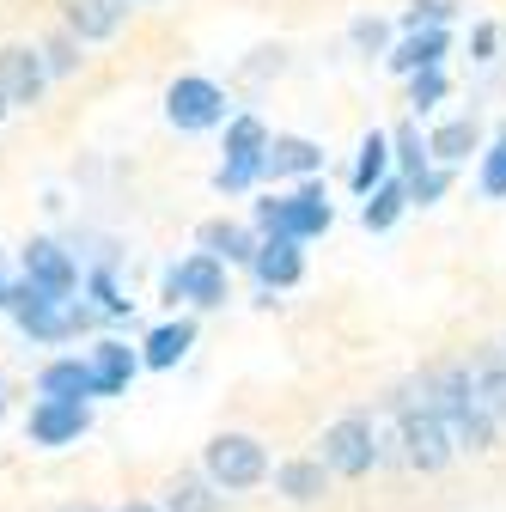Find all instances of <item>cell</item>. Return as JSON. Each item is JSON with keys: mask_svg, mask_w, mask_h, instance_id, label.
I'll use <instances>...</instances> for the list:
<instances>
[{"mask_svg": "<svg viewBox=\"0 0 506 512\" xmlns=\"http://www.w3.org/2000/svg\"><path fill=\"white\" fill-rule=\"evenodd\" d=\"M433 415H439V427L452 433L458 452H494V415L482 409L464 360H452V366L433 372Z\"/></svg>", "mask_w": 506, "mask_h": 512, "instance_id": "cell-1", "label": "cell"}, {"mask_svg": "<svg viewBox=\"0 0 506 512\" xmlns=\"http://www.w3.org/2000/svg\"><path fill=\"white\" fill-rule=\"evenodd\" d=\"M330 220H336V208H330V196H324L318 183L293 189V196H275V202H257V226L269 238H293V244L330 232Z\"/></svg>", "mask_w": 506, "mask_h": 512, "instance_id": "cell-2", "label": "cell"}, {"mask_svg": "<svg viewBox=\"0 0 506 512\" xmlns=\"http://www.w3.org/2000/svg\"><path fill=\"white\" fill-rule=\"evenodd\" d=\"M202 464H208V482L226 488V494L257 488V482L269 476V452H263V445L250 439V433H220V439H208Z\"/></svg>", "mask_w": 506, "mask_h": 512, "instance_id": "cell-3", "label": "cell"}, {"mask_svg": "<svg viewBox=\"0 0 506 512\" xmlns=\"http://www.w3.org/2000/svg\"><path fill=\"white\" fill-rule=\"evenodd\" d=\"M324 464L336 470V476H366L372 464H378V427L366 421V415H342V421H330L324 427Z\"/></svg>", "mask_w": 506, "mask_h": 512, "instance_id": "cell-4", "label": "cell"}, {"mask_svg": "<svg viewBox=\"0 0 506 512\" xmlns=\"http://www.w3.org/2000/svg\"><path fill=\"white\" fill-rule=\"evenodd\" d=\"M165 116L183 128V135H202V128H214V122L226 116V92H220L214 80H202V74H183V80H171V92H165Z\"/></svg>", "mask_w": 506, "mask_h": 512, "instance_id": "cell-5", "label": "cell"}, {"mask_svg": "<svg viewBox=\"0 0 506 512\" xmlns=\"http://www.w3.org/2000/svg\"><path fill=\"white\" fill-rule=\"evenodd\" d=\"M397 427H403V464L409 470H446L452 464V452H458V445H452V433L446 427H439V415H397Z\"/></svg>", "mask_w": 506, "mask_h": 512, "instance_id": "cell-6", "label": "cell"}, {"mask_svg": "<svg viewBox=\"0 0 506 512\" xmlns=\"http://www.w3.org/2000/svg\"><path fill=\"white\" fill-rule=\"evenodd\" d=\"M37 92H43L37 49H25V43L0 49V98H7V104H37Z\"/></svg>", "mask_w": 506, "mask_h": 512, "instance_id": "cell-7", "label": "cell"}, {"mask_svg": "<svg viewBox=\"0 0 506 512\" xmlns=\"http://www.w3.org/2000/svg\"><path fill=\"white\" fill-rule=\"evenodd\" d=\"M25 281L37 287V293H49V299H68L74 293V263L61 256L49 238H37L31 250H25Z\"/></svg>", "mask_w": 506, "mask_h": 512, "instance_id": "cell-8", "label": "cell"}, {"mask_svg": "<svg viewBox=\"0 0 506 512\" xmlns=\"http://www.w3.org/2000/svg\"><path fill=\"white\" fill-rule=\"evenodd\" d=\"M171 293H177V299H196V305H220L226 275H220L214 256H189V263L171 269Z\"/></svg>", "mask_w": 506, "mask_h": 512, "instance_id": "cell-9", "label": "cell"}, {"mask_svg": "<svg viewBox=\"0 0 506 512\" xmlns=\"http://www.w3.org/2000/svg\"><path fill=\"white\" fill-rule=\"evenodd\" d=\"M37 397H43V403H86V397H92L86 360H49V366L37 372Z\"/></svg>", "mask_w": 506, "mask_h": 512, "instance_id": "cell-10", "label": "cell"}, {"mask_svg": "<svg viewBox=\"0 0 506 512\" xmlns=\"http://www.w3.org/2000/svg\"><path fill=\"white\" fill-rule=\"evenodd\" d=\"M86 433V403H37L31 409V439L37 445H68Z\"/></svg>", "mask_w": 506, "mask_h": 512, "instance_id": "cell-11", "label": "cell"}, {"mask_svg": "<svg viewBox=\"0 0 506 512\" xmlns=\"http://www.w3.org/2000/svg\"><path fill=\"white\" fill-rule=\"evenodd\" d=\"M250 269H257L263 287H293V281L305 275V256H299L293 238H263V244H257V263H250Z\"/></svg>", "mask_w": 506, "mask_h": 512, "instance_id": "cell-12", "label": "cell"}, {"mask_svg": "<svg viewBox=\"0 0 506 512\" xmlns=\"http://www.w3.org/2000/svg\"><path fill=\"white\" fill-rule=\"evenodd\" d=\"M439 61H446V31H439V25L433 31H409L397 43V55H391V74H409L415 80V74H433Z\"/></svg>", "mask_w": 506, "mask_h": 512, "instance_id": "cell-13", "label": "cell"}, {"mask_svg": "<svg viewBox=\"0 0 506 512\" xmlns=\"http://www.w3.org/2000/svg\"><path fill=\"white\" fill-rule=\"evenodd\" d=\"M86 372H92V397H116L122 384L135 378V354L122 348V342H98L92 360H86Z\"/></svg>", "mask_w": 506, "mask_h": 512, "instance_id": "cell-14", "label": "cell"}, {"mask_svg": "<svg viewBox=\"0 0 506 512\" xmlns=\"http://www.w3.org/2000/svg\"><path fill=\"white\" fill-rule=\"evenodd\" d=\"M311 171H324V147H311V141H299V135H275V141H269L263 177H311Z\"/></svg>", "mask_w": 506, "mask_h": 512, "instance_id": "cell-15", "label": "cell"}, {"mask_svg": "<svg viewBox=\"0 0 506 512\" xmlns=\"http://www.w3.org/2000/svg\"><path fill=\"white\" fill-rule=\"evenodd\" d=\"M122 13H129V0H68V25L80 43H98L122 25Z\"/></svg>", "mask_w": 506, "mask_h": 512, "instance_id": "cell-16", "label": "cell"}, {"mask_svg": "<svg viewBox=\"0 0 506 512\" xmlns=\"http://www.w3.org/2000/svg\"><path fill=\"white\" fill-rule=\"evenodd\" d=\"M324 482H330V464H324V458H293V464L275 470V488H281L287 500H299V506L324 500Z\"/></svg>", "mask_w": 506, "mask_h": 512, "instance_id": "cell-17", "label": "cell"}, {"mask_svg": "<svg viewBox=\"0 0 506 512\" xmlns=\"http://www.w3.org/2000/svg\"><path fill=\"white\" fill-rule=\"evenodd\" d=\"M391 159H397V153H391V135H378V128H372V135L360 141V159H354L348 183L360 189V196H372V189H385V183H391V177H385V171H391Z\"/></svg>", "mask_w": 506, "mask_h": 512, "instance_id": "cell-18", "label": "cell"}, {"mask_svg": "<svg viewBox=\"0 0 506 512\" xmlns=\"http://www.w3.org/2000/svg\"><path fill=\"white\" fill-rule=\"evenodd\" d=\"M464 366H470V384H476L482 409H488L494 421H506V354L494 348V354H476V360H464Z\"/></svg>", "mask_w": 506, "mask_h": 512, "instance_id": "cell-19", "label": "cell"}, {"mask_svg": "<svg viewBox=\"0 0 506 512\" xmlns=\"http://www.w3.org/2000/svg\"><path fill=\"white\" fill-rule=\"evenodd\" d=\"M202 256H214V263H220V256H226V263H257V238H250L244 226H202Z\"/></svg>", "mask_w": 506, "mask_h": 512, "instance_id": "cell-20", "label": "cell"}, {"mask_svg": "<svg viewBox=\"0 0 506 512\" xmlns=\"http://www.w3.org/2000/svg\"><path fill=\"white\" fill-rule=\"evenodd\" d=\"M427 147H433V159H439V165H464V159L476 153V122H470V116H458V122H446V128H433Z\"/></svg>", "mask_w": 506, "mask_h": 512, "instance_id": "cell-21", "label": "cell"}, {"mask_svg": "<svg viewBox=\"0 0 506 512\" xmlns=\"http://www.w3.org/2000/svg\"><path fill=\"white\" fill-rule=\"evenodd\" d=\"M403 208H409V177H391L385 189H372V202H366V214H360V220H366L372 232H385V226H397V214H403Z\"/></svg>", "mask_w": 506, "mask_h": 512, "instance_id": "cell-22", "label": "cell"}, {"mask_svg": "<svg viewBox=\"0 0 506 512\" xmlns=\"http://www.w3.org/2000/svg\"><path fill=\"white\" fill-rule=\"evenodd\" d=\"M165 506H171V512H220V494H214V482H202V476H177V482L165 488Z\"/></svg>", "mask_w": 506, "mask_h": 512, "instance_id": "cell-23", "label": "cell"}, {"mask_svg": "<svg viewBox=\"0 0 506 512\" xmlns=\"http://www.w3.org/2000/svg\"><path fill=\"white\" fill-rule=\"evenodd\" d=\"M189 342H196V330H189V324H159L147 336V366H177L189 354Z\"/></svg>", "mask_w": 506, "mask_h": 512, "instance_id": "cell-24", "label": "cell"}, {"mask_svg": "<svg viewBox=\"0 0 506 512\" xmlns=\"http://www.w3.org/2000/svg\"><path fill=\"white\" fill-rule=\"evenodd\" d=\"M263 153H269V128L257 116H238L226 128V159H263Z\"/></svg>", "mask_w": 506, "mask_h": 512, "instance_id": "cell-25", "label": "cell"}, {"mask_svg": "<svg viewBox=\"0 0 506 512\" xmlns=\"http://www.w3.org/2000/svg\"><path fill=\"white\" fill-rule=\"evenodd\" d=\"M391 153H397V165H403L409 177H421V171H427V159H433V147L415 135V128H397V135H391Z\"/></svg>", "mask_w": 506, "mask_h": 512, "instance_id": "cell-26", "label": "cell"}, {"mask_svg": "<svg viewBox=\"0 0 506 512\" xmlns=\"http://www.w3.org/2000/svg\"><path fill=\"white\" fill-rule=\"evenodd\" d=\"M482 196L506 202V128H500V141L482 153Z\"/></svg>", "mask_w": 506, "mask_h": 512, "instance_id": "cell-27", "label": "cell"}, {"mask_svg": "<svg viewBox=\"0 0 506 512\" xmlns=\"http://www.w3.org/2000/svg\"><path fill=\"white\" fill-rule=\"evenodd\" d=\"M446 183H452V171H446V165H427L421 177H409V202H421V208H427V202H439V196H446Z\"/></svg>", "mask_w": 506, "mask_h": 512, "instance_id": "cell-28", "label": "cell"}, {"mask_svg": "<svg viewBox=\"0 0 506 512\" xmlns=\"http://www.w3.org/2000/svg\"><path fill=\"white\" fill-rule=\"evenodd\" d=\"M263 165H269V153H263V159H226L214 183H220V189H250V183L263 177Z\"/></svg>", "mask_w": 506, "mask_h": 512, "instance_id": "cell-29", "label": "cell"}, {"mask_svg": "<svg viewBox=\"0 0 506 512\" xmlns=\"http://www.w3.org/2000/svg\"><path fill=\"white\" fill-rule=\"evenodd\" d=\"M439 98H446V74H439V68H433V74H415V80H409V104H415V110H433Z\"/></svg>", "mask_w": 506, "mask_h": 512, "instance_id": "cell-30", "label": "cell"}, {"mask_svg": "<svg viewBox=\"0 0 506 512\" xmlns=\"http://www.w3.org/2000/svg\"><path fill=\"white\" fill-rule=\"evenodd\" d=\"M458 7H464V0H409V31H421V19H427V25L452 19Z\"/></svg>", "mask_w": 506, "mask_h": 512, "instance_id": "cell-31", "label": "cell"}, {"mask_svg": "<svg viewBox=\"0 0 506 512\" xmlns=\"http://www.w3.org/2000/svg\"><path fill=\"white\" fill-rule=\"evenodd\" d=\"M354 43H366V49H378V43H385V25H378V19L366 25V19H360V25H354Z\"/></svg>", "mask_w": 506, "mask_h": 512, "instance_id": "cell-32", "label": "cell"}, {"mask_svg": "<svg viewBox=\"0 0 506 512\" xmlns=\"http://www.w3.org/2000/svg\"><path fill=\"white\" fill-rule=\"evenodd\" d=\"M43 55H49V68H74V49H68V43H49Z\"/></svg>", "mask_w": 506, "mask_h": 512, "instance_id": "cell-33", "label": "cell"}, {"mask_svg": "<svg viewBox=\"0 0 506 512\" xmlns=\"http://www.w3.org/2000/svg\"><path fill=\"white\" fill-rule=\"evenodd\" d=\"M13 305V281H7V269H0V311Z\"/></svg>", "mask_w": 506, "mask_h": 512, "instance_id": "cell-34", "label": "cell"}, {"mask_svg": "<svg viewBox=\"0 0 506 512\" xmlns=\"http://www.w3.org/2000/svg\"><path fill=\"white\" fill-rule=\"evenodd\" d=\"M116 512H153V506H141V500H135V506H116Z\"/></svg>", "mask_w": 506, "mask_h": 512, "instance_id": "cell-35", "label": "cell"}, {"mask_svg": "<svg viewBox=\"0 0 506 512\" xmlns=\"http://www.w3.org/2000/svg\"><path fill=\"white\" fill-rule=\"evenodd\" d=\"M61 512H98V506H61Z\"/></svg>", "mask_w": 506, "mask_h": 512, "instance_id": "cell-36", "label": "cell"}, {"mask_svg": "<svg viewBox=\"0 0 506 512\" xmlns=\"http://www.w3.org/2000/svg\"><path fill=\"white\" fill-rule=\"evenodd\" d=\"M0 116H7V98H0Z\"/></svg>", "mask_w": 506, "mask_h": 512, "instance_id": "cell-37", "label": "cell"}, {"mask_svg": "<svg viewBox=\"0 0 506 512\" xmlns=\"http://www.w3.org/2000/svg\"><path fill=\"white\" fill-rule=\"evenodd\" d=\"M500 354H506V342H500Z\"/></svg>", "mask_w": 506, "mask_h": 512, "instance_id": "cell-38", "label": "cell"}, {"mask_svg": "<svg viewBox=\"0 0 506 512\" xmlns=\"http://www.w3.org/2000/svg\"><path fill=\"white\" fill-rule=\"evenodd\" d=\"M129 7H135V0H129Z\"/></svg>", "mask_w": 506, "mask_h": 512, "instance_id": "cell-39", "label": "cell"}]
</instances>
